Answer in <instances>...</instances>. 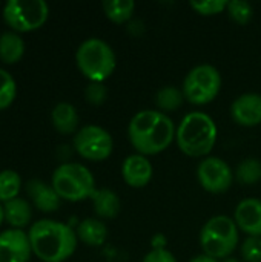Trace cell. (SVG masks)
I'll return each instance as SVG.
<instances>
[{
    "mask_svg": "<svg viewBox=\"0 0 261 262\" xmlns=\"http://www.w3.org/2000/svg\"><path fill=\"white\" fill-rule=\"evenodd\" d=\"M177 126L168 114L157 109L137 112L128 124V138L135 154L151 157L165 152L175 140Z\"/></svg>",
    "mask_w": 261,
    "mask_h": 262,
    "instance_id": "obj_1",
    "label": "cell"
},
{
    "mask_svg": "<svg viewBox=\"0 0 261 262\" xmlns=\"http://www.w3.org/2000/svg\"><path fill=\"white\" fill-rule=\"evenodd\" d=\"M32 253L43 262H63L69 259L77 249V233L65 223L54 220L35 221L29 232Z\"/></svg>",
    "mask_w": 261,
    "mask_h": 262,
    "instance_id": "obj_2",
    "label": "cell"
},
{
    "mask_svg": "<svg viewBox=\"0 0 261 262\" xmlns=\"http://www.w3.org/2000/svg\"><path fill=\"white\" fill-rule=\"evenodd\" d=\"M218 137V129L211 115L194 111L186 114L177 126V147L191 158H206L212 152Z\"/></svg>",
    "mask_w": 261,
    "mask_h": 262,
    "instance_id": "obj_3",
    "label": "cell"
},
{
    "mask_svg": "<svg viewBox=\"0 0 261 262\" xmlns=\"http://www.w3.org/2000/svg\"><path fill=\"white\" fill-rule=\"evenodd\" d=\"M75 63L78 71L91 83H105V80L114 74L117 58L108 41L98 37H91L82 41L77 48Z\"/></svg>",
    "mask_w": 261,
    "mask_h": 262,
    "instance_id": "obj_4",
    "label": "cell"
},
{
    "mask_svg": "<svg viewBox=\"0 0 261 262\" xmlns=\"http://www.w3.org/2000/svg\"><path fill=\"white\" fill-rule=\"evenodd\" d=\"M238 227L234 218L215 215L209 218L200 230L198 243L205 255L222 261L231 258L238 246Z\"/></svg>",
    "mask_w": 261,
    "mask_h": 262,
    "instance_id": "obj_5",
    "label": "cell"
},
{
    "mask_svg": "<svg viewBox=\"0 0 261 262\" xmlns=\"http://www.w3.org/2000/svg\"><path fill=\"white\" fill-rule=\"evenodd\" d=\"M51 184L62 200L71 203L88 200L97 190L94 175L80 163H65L58 166L52 173Z\"/></svg>",
    "mask_w": 261,
    "mask_h": 262,
    "instance_id": "obj_6",
    "label": "cell"
},
{
    "mask_svg": "<svg viewBox=\"0 0 261 262\" xmlns=\"http://www.w3.org/2000/svg\"><path fill=\"white\" fill-rule=\"evenodd\" d=\"M220 71L208 63L192 68L183 80V94L186 101L195 106H205L212 103L222 91Z\"/></svg>",
    "mask_w": 261,
    "mask_h": 262,
    "instance_id": "obj_7",
    "label": "cell"
},
{
    "mask_svg": "<svg viewBox=\"0 0 261 262\" xmlns=\"http://www.w3.org/2000/svg\"><path fill=\"white\" fill-rule=\"evenodd\" d=\"M49 15L45 0H8L3 6V20L14 32H29L42 28Z\"/></svg>",
    "mask_w": 261,
    "mask_h": 262,
    "instance_id": "obj_8",
    "label": "cell"
},
{
    "mask_svg": "<svg viewBox=\"0 0 261 262\" xmlns=\"http://www.w3.org/2000/svg\"><path fill=\"white\" fill-rule=\"evenodd\" d=\"M75 152L89 161H105L112 155L114 140L112 135L102 126L86 124L74 135Z\"/></svg>",
    "mask_w": 261,
    "mask_h": 262,
    "instance_id": "obj_9",
    "label": "cell"
},
{
    "mask_svg": "<svg viewBox=\"0 0 261 262\" xmlns=\"http://www.w3.org/2000/svg\"><path fill=\"white\" fill-rule=\"evenodd\" d=\"M197 180L200 186L214 195L225 193L234 184L235 175L231 166L218 157H206L197 166Z\"/></svg>",
    "mask_w": 261,
    "mask_h": 262,
    "instance_id": "obj_10",
    "label": "cell"
},
{
    "mask_svg": "<svg viewBox=\"0 0 261 262\" xmlns=\"http://www.w3.org/2000/svg\"><path fill=\"white\" fill-rule=\"evenodd\" d=\"M32 249L28 233L9 229L0 233V262H28Z\"/></svg>",
    "mask_w": 261,
    "mask_h": 262,
    "instance_id": "obj_11",
    "label": "cell"
},
{
    "mask_svg": "<svg viewBox=\"0 0 261 262\" xmlns=\"http://www.w3.org/2000/svg\"><path fill=\"white\" fill-rule=\"evenodd\" d=\"M232 120L243 127H255L261 124V94L246 92L238 95L231 104Z\"/></svg>",
    "mask_w": 261,
    "mask_h": 262,
    "instance_id": "obj_12",
    "label": "cell"
},
{
    "mask_svg": "<svg viewBox=\"0 0 261 262\" xmlns=\"http://www.w3.org/2000/svg\"><path fill=\"white\" fill-rule=\"evenodd\" d=\"M154 175L152 163L148 157L140 154H132L125 158L122 164V178L132 189L146 187Z\"/></svg>",
    "mask_w": 261,
    "mask_h": 262,
    "instance_id": "obj_13",
    "label": "cell"
},
{
    "mask_svg": "<svg viewBox=\"0 0 261 262\" xmlns=\"http://www.w3.org/2000/svg\"><path fill=\"white\" fill-rule=\"evenodd\" d=\"M234 221L243 233L248 236L261 238V200L245 198L242 200L234 212Z\"/></svg>",
    "mask_w": 261,
    "mask_h": 262,
    "instance_id": "obj_14",
    "label": "cell"
},
{
    "mask_svg": "<svg viewBox=\"0 0 261 262\" xmlns=\"http://www.w3.org/2000/svg\"><path fill=\"white\" fill-rule=\"evenodd\" d=\"M26 193L32 204L42 212H55L60 207L62 198L57 195L52 184H46L42 180H29L26 183Z\"/></svg>",
    "mask_w": 261,
    "mask_h": 262,
    "instance_id": "obj_15",
    "label": "cell"
},
{
    "mask_svg": "<svg viewBox=\"0 0 261 262\" xmlns=\"http://www.w3.org/2000/svg\"><path fill=\"white\" fill-rule=\"evenodd\" d=\"M51 121L54 129L62 135L77 134L78 130V114L74 104L71 103H58L54 106L51 112Z\"/></svg>",
    "mask_w": 261,
    "mask_h": 262,
    "instance_id": "obj_16",
    "label": "cell"
},
{
    "mask_svg": "<svg viewBox=\"0 0 261 262\" xmlns=\"http://www.w3.org/2000/svg\"><path fill=\"white\" fill-rule=\"evenodd\" d=\"M92 206L94 212L98 216V220H114L118 216L122 209V201L118 195L111 189H97L92 196Z\"/></svg>",
    "mask_w": 261,
    "mask_h": 262,
    "instance_id": "obj_17",
    "label": "cell"
},
{
    "mask_svg": "<svg viewBox=\"0 0 261 262\" xmlns=\"http://www.w3.org/2000/svg\"><path fill=\"white\" fill-rule=\"evenodd\" d=\"M77 238L89 246V247H100L108 239V227L98 218H86L77 226Z\"/></svg>",
    "mask_w": 261,
    "mask_h": 262,
    "instance_id": "obj_18",
    "label": "cell"
},
{
    "mask_svg": "<svg viewBox=\"0 0 261 262\" xmlns=\"http://www.w3.org/2000/svg\"><path fill=\"white\" fill-rule=\"evenodd\" d=\"M3 212H5V220L8 221V224H11L14 229H20V230H22V227L28 226L32 218L31 204L26 200L18 198V196L5 203Z\"/></svg>",
    "mask_w": 261,
    "mask_h": 262,
    "instance_id": "obj_19",
    "label": "cell"
},
{
    "mask_svg": "<svg viewBox=\"0 0 261 262\" xmlns=\"http://www.w3.org/2000/svg\"><path fill=\"white\" fill-rule=\"evenodd\" d=\"M25 54V41L23 38L14 32L6 31L0 34V60L6 64L17 63Z\"/></svg>",
    "mask_w": 261,
    "mask_h": 262,
    "instance_id": "obj_20",
    "label": "cell"
},
{
    "mask_svg": "<svg viewBox=\"0 0 261 262\" xmlns=\"http://www.w3.org/2000/svg\"><path fill=\"white\" fill-rule=\"evenodd\" d=\"M186 101L183 89L175 88V86H165L157 91L155 94V106L157 111L166 114V112H174L183 106Z\"/></svg>",
    "mask_w": 261,
    "mask_h": 262,
    "instance_id": "obj_21",
    "label": "cell"
},
{
    "mask_svg": "<svg viewBox=\"0 0 261 262\" xmlns=\"http://www.w3.org/2000/svg\"><path fill=\"white\" fill-rule=\"evenodd\" d=\"M102 6L105 15L117 25L129 21L135 11V2L132 0H105Z\"/></svg>",
    "mask_w": 261,
    "mask_h": 262,
    "instance_id": "obj_22",
    "label": "cell"
},
{
    "mask_svg": "<svg viewBox=\"0 0 261 262\" xmlns=\"http://www.w3.org/2000/svg\"><path fill=\"white\" fill-rule=\"evenodd\" d=\"M235 180L242 186H254L261 181V161L257 158H245L234 170Z\"/></svg>",
    "mask_w": 261,
    "mask_h": 262,
    "instance_id": "obj_23",
    "label": "cell"
},
{
    "mask_svg": "<svg viewBox=\"0 0 261 262\" xmlns=\"http://www.w3.org/2000/svg\"><path fill=\"white\" fill-rule=\"evenodd\" d=\"M22 178L15 170L6 169L0 172V201L8 203L18 196Z\"/></svg>",
    "mask_w": 261,
    "mask_h": 262,
    "instance_id": "obj_24",
    "label": "cell"
},
{
    "mask_svg": "<svg viewBox=\"0 0 261 262\" xmlns=\"http://www.w3.org/2000/svg\"><path fill=\"white\" fill-rule=\"evenodd\" d=\"M226 12L237 25H248L254 15V8L249 2L245 0H229Z\"/></svg>",
    "mask_w": 261,
    "mask_h": 262,
    "instance_id": "obj_25",
    "label": "cell"
},
{
    "mask_svg": "<svg viewBox=\"0 0 261 262\" xmlns=\"http://www.w3.org/2000/svg\"><path fill=\"white\" fill-rule=\"evenodd\" d=\"M15 94H17L15 80L8 71L0 68V111L12 104Z\"/></svg>",
    "mask_w": 261,
    "mask_h": 262,
    "instance_id": "obj_26",
    "label": "cell"
},
{
    "mask_svg": "<svg viewBox=\"0 0 261 262\" xmlns=\"http://www.w3.org/2000/svg\"><path fill=\"white\" fill-rule=\"evenodd\" d=\"M240 253L245 262H261L260 236H246L240 247Z\"/></svg>",
    "mask_w": 261,
    "mask_h": 262,
    "instance_id": "obj_27",
    "label": "cell"
},
{
    "mask_svg": "<svg viewBox=\"0 0 261 262\" xmlns=\"http://www.w3.org/2000/svg\"><path fill=\"white\" fill-rule=\"evenodd\" d=\"M191 8L200 15H217L226 11L228 0H203V2H191Z\"/></svg>",
    "mask_w": 261,
    "mask_h": 262,
    "instance_id": "obj_28",
    "label": "cell"
},
{
    "mask_svg": "<svg viewBox=\"0 0 261 262\" xmlns=\"http://www.w3.org/2000/svg\"><path fill=\"white\" fill-rule=\"evenodd\" d=\"M85 98L92 106H100L108 98V89L105 83H91L85 88Z\"/></svg>",
    "mask_w": 261,
    "mask_h": 262,
    "instance_id": "obj_29",
    "label": "cell"
},
{
    "mask_svg": "<svg viewBox=\"0 0 261 262\" xmlns=\"http://www.w3.org/2000/svg\"><path fill=\"white\" fill-rule=\"evenodd\" d=\"M142 262H177L174 253H171L168 249L165 250H151L145 255Z\"/></svg>",
    "mask_w": 261,
    "mask_h": 262,
    "instance_id": "obj_30",
    "label": "cell"
},
{
    "mask_svg": "<svg viewBox=\"0 0 261 262\" xmlns=\"http://www.w3.org/2000/svg\"><path fill=\"white\" fill-rule=\"evenodd\" d=\"M151 246H152V250H165L168 246V239L163 233H155L151 238Z\"/></svg>",
    "mask_w": 261,
    "mask_h": 262,
    "instance_id": "obj_31",
    "label": "cell"
},
{
    "mask_svg": "<svg viewBox=\"0 0 261 262\" xmlns=\"http://www.w3.org/2000/svg\"><path fill=\"white\" fill-rule=\"evenodd\" d=\"M189 262H218V261L203 253V255H198V256L192 258V259H191V261H189Z\"/></svg>",
    "mask_w": 261,
    "mask_h": 262,
    "instance_id": "obj_32",
    "label": "cell"
},
{
    "mask_svg": "<svg viewBox=\"0 0 261 262\" xmlns=\"http://www.w3.org/2000/svg\"><path fill=\"white\" fill-rule=\"evenodd\" d=\"M218 262H242L240 259H237V258H226V259H222V261H218Z\"/></svg>",
    "mask_w": 261,
    "mask_h": 262,
    "instance_id": "obj_33",
    "label": "cell"
},
{
    "mask_svg": "<svg viewBox=\"0 0 261 262\" xmlns=\"http://www.w3.org/2000/svg\"><path fill=\"white\" fill-rule=\"evenodd\" d=\"M3 220H5V212H3V207L0 206V226H2V223H3Z\"/></svg>",
    "mask_w": 261,
    "mask_h": 262,
    "instance_id": "obj_34",
    "label": "cell"
}]
</instances>
